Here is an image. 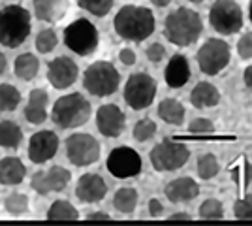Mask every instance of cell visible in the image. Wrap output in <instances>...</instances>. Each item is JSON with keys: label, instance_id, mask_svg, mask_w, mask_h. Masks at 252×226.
Returning a JSON list of instances; mask_svg holds the SVG:
<instances>
[{"label": "cell", "instance_id": "6da1fadb", "mask_svg": "<svg viewBox=\"0 0 252 226\" xmlns=\"http://www.w3.org/2000/svg\"><path fill=\"white\" fill-rule=\"evenodd\" d=\"M115 32L128 42H143L155 32V15L143 6H125L113 19Z\"/></svg>", "mask_w": 252, "mask_h": 226}, {"label": "cell", "instance_id": "7a4b0ae2", "mask_svg": "<svg viewBox=\"0 0 252 226\" xmlns=\"http://www.w3.org/2000/svg\"><path fill=\"white\" fill-rule=\"evenodd\" d=\"M203 32V23L198 11L190 8H177L164 21V36L177 47H189L198 42Z\"/></svg>", "mask_w": 252, "mask_h": 226}, {"label": "cell", "instance_id": "3957f363", "mask_svg": "<svg viewBox=\"0 0 252 226\" xmlns=\"http://www.w3.org/2000/svg\"><path fill=\"white\" fill-rule=\"evenodd\" d=\"M91 113H93L91 102L83 95L72 93V95L61 97L53 104L51 119L61 129H77L91 119Z\"/></svg>", "mask_w": 252, "mask_h": 226}, {"label": "cell", "instance_id": "277c9868", "mask_svg": "<svg viewBox=\"0 0 252 226\" xmlns=\"http://www.w3.org/2000/svg\"><path fill=\"white\" fill-rule=\"evenodd\" d=\"M32 29L31 13L23 6H6L0 10V43L6 47H19L29 38Z\"/></svg>", "mask_w": 252, "mask_h": 226}, {"label": "cell", "instance_id": "5b68a950", "mask_svg": "<svg viewBox=\"0 0 252 226\" xmlns=\"http://www.w3.org/2000/svg\"><path fill=\"white\" fill-rule=\"evenodd\" d=\"M121 83V74L107 61H96L85 70L83 87L94 97H109L113 95Z\"/></svg>", "mask_w": 252, "mask_h": 226}, {"label": "cell", "instance_id": "8992f818", "mask_svg": "<svg viewBox=\"0 0 252 226\" xmlns=\"http://www.w3.org/2000/svg\"><path fill=\"white\" fill-rule=\"evenodd\" d=\"M149 159H151V164L157 172H175L189 162L190 151L181 141L164 138L151 149Z\"/></svg>", "mask_w": 252, "mask_h": 226}, {"label": "cell", "instance_id": "52a82bcc", "mask_svg": "<svg viewBox=\"0 0 252 226\" xmlns=\"http://www.w3.org/2000/svg\"><path fill=\"white\" fill-rule=\"evenodd\" d=\"M100 42V34L89 19H75L64 29V43L70 51L77 53L79 57L93 55Z\"/></svg>", "mask_w": 252, "mask_h": 226}, {"label": "cell", "instance_id": "ba28073f", "mask_svg": "<svg viewBox=\"0 0 252 226\" xmlns=\"http://www.w3.org/2000/svg\"><path fill=\"white\" fill-rule=\"evenodd\" d=\"M209 23L213 31L222 36L239 32L243 29V10L235 0H215L209 10Z\"/></svg>", "mask_w": 252, "mask_h": 226}, {"label": "cell", "instance_id": "9c48e42d", "mask_svg": "<svg viewBox=\"0 0 252 226\" xmlns=\"http://www.w3.org/2000/svg\"><path fill=\"white\" fill-rule=\"evenodd\" d=\"M157 81L145 72H137L128 77L125 85V100L132 109L149 108L157 97Z\"/></svg>", "mask_w": 252, "mask_h": 226}, {"label": "cell", "instance_id": "30bf717a", "mask_svg": "<svg viewBox=\"0 0 252 226\" xmlns=\"http://www.w3.org/2000/svg\"><path fill=\"white\" fill-rule=\"evenodd\" d=\"M230 45L219 40V38H211L201 45L196 53V63L200 66V70L205 75H217L230 63Z\"/></svg>", "mask_w": 252, "mask_h": 226}, {"label": "cell", "instance_id": "8fae6325", "mask_svg": "<svg viewBox=\"0 0 252 226\" xmlns=\"http://www.w3.org/2000/svg\"><path fill=\"white\" fill-rule=\"evenodd\" d=\"M66 157L74 166H91L100 159V143L91 134L75 132L66 140Z\"/></svg>", "mask_w": 252, "mask_h": 226}, {"label": "cell", "instance_id": "7c38bea8", "mask_svg": "<svg viewBox=\"0 0 252 226\" xmlns=\"http://www.w3.org/2000/svg\"><path fill=\"white\" fill-rule=\"evenodd\" d=\"M143 162L136 149L132 147H117L107 157V170L117 179L136 177L141 172Z\"/></svg>", "mask_w": 252, "mask_h": 226}, {"label": "cell", "instance_id": "4fadbf2b", "mask_svg": "<svg viewBox=\"0 0 252 226\" xmlns=\"http://www.w3.org/2000/svg\"><path fill=\"white\" fill-rule=\"evenodd\" d=\"M72 179V173L63 166H53L47 172H36L32 175V189L40 196H47L51 193H61L64 191Z\"/></svg>", "mask_w": 252, "mask_h": 226}, {"label": "cell", "instance_id": "5bb4252c", "mask_svg": "<svg viewBox=\"0 0 252 226\" xmlns=\"http://www.w3.org/2000/svg\"><path fill=\"white\" fill-rule=\"evenodd\" d=\"M126 117L115 104H104L96 111V127L105 138H119L125 132Z\"/></svg>", "mask_w": 252, "mask_h": 226}, {"label": "cell", "instance_id": "9a60e30c", "mask_svg": "<svg viewBox=\"0 0 252 226\" xmlns=\"http://www.w3.org/2000/svg\"><path fill=\"white\" fill-rule=\"evenodd\" d=\"M77 75H79L77 65H75L70 57H57L47 66V79L59 91L74 85Z\"/></svg>", "mask_w": 252, "mask_h": 226}, {"label": "cell", "instance_id": "2e32d148", "mask_svg": "<svg viewBox=\"0 0 252 226\" xmlns=\"http://www.w3.org/2000/svg\"><path fill=\"white\" fill-rule=\"evenodd\" d=\"M59 151V138L51 130L36 132L29 141V159L34 164H43L51 161Z\"/></svg>", "mask_w": 252, "mask_h": 226}, {"label": "cell", "instance_id": "e0dca14e", "mask_svg": "<svg viewBox=\"0 0 252 226\" xmlns=\"http://www.w3.org/2000/svg\"><path fill=\"white\" fill-rule=\"evenodd\" d=\"M105 194H107V185H105L104 177L98 173H85L75 185V196L85 204L102 202Z\"/></svg>", "mask_w": 252, "mask_h": 226}, {"label": "cell", "instance_id": "ac0fdd59", "mask_svg": "<svg viewBox=\"0 0 252 226\" xmlns=\"http://www.w3.org/2000/svg\"><path fill=\"white\" fill-rule=\"evenodd\" d=\"M164 194L171 204H183V202L194 200L200 194V187L192 177H177L166 185Z\"/></svg>", "mask_w": 252, "mask_h": 226}, {"label": "cell", "instance_id": "d6986e66", "mask_svg": "<svg viewBox=\"0 0 252 226\" xmlns=\"http://www.w3.org/2000/svg\"><path fill=\"white\" fill-rule=\"evenodd\" d=\"M164 79L169 89H181L183 85H187L190 79V65L187 57L173 55L164 70Z\"/></svg>", "mask_w": 252, "mask_h": 226}, {"label": "cell", "instance_id": "ffe728a7", "mask_svg": "<svg viewBox=\"0 0 252 226\" xmlns=\"http://www.w3.org/2000/svg\"><path fill=\"white\" fill-rule=\"evenodd\" d=\"M47 104H49V95L43 89H34L29 95V104L25 108V119L31 125H42L47 119Z\"/></svg>", "mask_w": 252, "mask_h": 226}, {"label": "cell", "instance_id": "44dd1931", "mask_svg": "<svg viewBox=\"0 0 252 226\" xmlns=\"http://www.w3.org/2000/svg\"><path fill=\"white\" fill-rule=\"evenodd\" d=\"M70 6V0H34V13L40 21H61Z\"/></svg>", "mask_w": 252, "mask_h": 226}, {"label": "cell", "instance_id": "7402d4cb", "mask_svg": "<svg viewBox=\"0 0 252 226\" xmlns=\"http://www.w3.org/2000/svg\"><path fill=\"white\" fill-rule=\"evenodd\" d=\"M219 102H220L219 89L213 85V83H207V81L198 83V85L192 89V93H190V104L198 109L215 108Z\"/></svg>", "mask_w": 252, "mask_h": 226}, {"label": "cell", "instance_id": "603a6c76", "mask_svg": "<svg viewBox=\"0 0 252 226\" xmlns=\"http://www.w3.org/2000/svg\"><path fill=\"white\" fill-rule=\"evenodd\" d=\"M25 164L15 157H6L0 161V183L19 185L25 179Z\"/></svg>", "mask_w": 252, "mask_h": 226}, {"label": "cell", "instance_id": "cb8c5ba5", "mask_svg": "<svg viewBox=\"0 0 252 226\" xmlns=\"http://www.w3.org/2000/svg\"><path fill=\"white\" fill-rule=\"evenodd\" d=\"M185 106L175 100V98H166L158 104V117L162 119L164 123L168 125H175V127H181L185 123Z\"/></svg>", "mask_w": 252, "mask_h": 226}, {"label": "cell", "instance_id": "d4e9b609", "mask_svg": "<svg viewBox=\"0 0 252 226\" xmlns=\"http://www.w3.org/2000/svg\"><path fill=\"white\" fill-rule=\"evenodd\" d=\"M23 141V130L13 121H0V147L17 149Z\"/></svg>", "mask_w": 252, "mask_h": 226}, {"label": "cell", "instance_id": "484cf974", "mask_svg": "<svg viewBox=\"0 0 252 226\" xmlns=\"http://www.w3.org/2000/svg\"><path fill=\"white\" fill-rule=\"evenodd\" d=\"M137 191L134 187H123L119 189L113 196V207H115L119 213H125V215H130L134 213L137 207Z\"/></svg>", "mask_w": 252, "mask_h": 226}, {"label": "cell", "instance_id": "4316f807", "mask_svg": "<svg viewBox=\"0 0 252 226\" xmlns=\"http://www.w3.org/2000/svg\"><path fill=\"white\" fill-rule=\"evenodd\" d=\"M40 70V61L34 57L32 53H23L15 59V65H13V72L19 79L25 81H31L38 75Z\"/></svg>", "mask_w": 252, "mask_h": 226}, {"label": "cell", "instance_id": "83f0119b", "mask_svg": "<svg viewBox=\"0 0 252 226\" xmlns=\"http://www.w3.org/2000/svg\"><path fill=\"white\" fill-rule=\"evenodd\" d=\"M47 219L49 221H77L79 219V211L68 200H57L49 207Z\"/></svg>", "mask_w": 252, "mask_h": 226}, {"label": "cell", "instance_id": "f1b7e54d", "mask_svg": "<svg viewBox=\"0 0 252 226\" xmlns=\"http://www.w3.org/2000/svg\"><path fill=\"white\" fill-rule=\"evenodd\" d=\"M219 170H220V164H219V159L213 153H205L198 159V175L203 181L213 179L219 173Z\"/></svg>", "mask_w": 252, "mask_h": 226}, {"label": "cell", "instance_id": "f546056e", "mask_svg": "<svg viewBox=\"0 0 252 226\" xmlns=\"http://www.w3.org/2000/svg\"><path fill=\"white\" fill-rule=\"evenodd\" d=\"M21 102V93L13 85H0V111H13Z\"/></svg>", "mask_w": 252, "mask_h": 226}, {"label": "cell", "instance_id": "4dcf8cb0", "mask_svg": "<svg viewBox=\"0 0 252 226\" xmlns=\"http://www.w3.org/2000/svg\"><path fill=\"white\" fill-rule=\"evenodd\" d=\"M113 4L115 0H77L79 8H83L85 11H89L91 15H96V17L107 15L113 8Z\"/></svg>", "mask_w": 252, "mask_h": 226}, {"label": "cell", "instance_id": "1f68e13d", "mask_svg": "<svg viewBox=\"0 0 252 226\" xmlns=\"http://www.w3.org/2000/svg\"><path fill=\"white\" fill-rule=\"evenodd\" d=\"M198 215H200L201 219H207V221H213V219H222V217H224V205H222L220 200L209 198V200H205V202L200 205Z\"/></svg>", "mask_w": 252, "mask_h": 226}, {"label": "cell", "instance_id": "d6a6232c", "mask_svg": "<svg viewBox=\"0 0 252 226\" xmlns=\"http://www.w3.org/2000/svg\"><path fill=\"white\" fill-rule=\"evenodd\" d=\"M57 43H59V38H57V32L53 29H43L36 36V49L40 53H49V51H53L57 47Z\"/></svg>", "mask_w": 252, "mask_h": 226}, {"label": "cell", "instance_id": "836d02e7", "mask_svg": "<svg viewBox=\"0 0 252 226\" xmlns=\"http://www.w3.org/2000/svg\"><path fill=\"white\" fill-rule=\"evenodd\" d=\"M6 211L11 215H23L29 211V198L21 193H11L6 198Z\"/></svg>", "mask_w": 252, "mask_h": 226}, {"label": "cell", "instance_id": "e575fe53", "mask_svg": "<svg viewBox=\"0 0 252 226\" xmlns=\"http://www.w3.org/2000/svg\"><path fill=\"white\" fill-rule=\"evenodd\" d=\"M157 123L151 119H141L134 125V140L137 141H149L151 138H155L157 134Z\"/></svg>", "mask_w": 252, "mask_h": 226}, {"label": "cell", "instance_id": "d590c367", "mask_svg": "<svg viewBox=\"0 0 252 226\" xmlns=\"http://www.w3.org/2000/svg\"><path fill=\"white\" fill-rule=\"evenodd\" d=\"M233 215L235 219H241V221H252V194H247L245 198L235 202Z\"/></svg>", "mask_w": 252, "mask_h": 226}, {"label": "cell", "instance_id": "8d00e7d4", "mask_svg": "<svg viewBox=\"0 0 252 226\" xmlns=\"http://www.w3.org/2000/svg\"><path fill=\"white\" fill-rule=\"evenodd\" d=\"M189 130L192 132V134H201V136H203V134H213L215 125H213V121H209V119L198 117L190 123Z\"/></svg>", "mask_w": 252, "mask_h": 226}, {"label": "cell", "instance_id": "74e56055", "mask_svg": "<svg viewBox=\"0 0 252 226\" xmlns=\"http://www.w3.org/2000/svg\"><path fill=\"white\" fill-rule=\"evenodd\" d=\"M237 53L243 61L252 59V32H245L237 42Z\"/></svg>", "mask_w": 252, "mask_h": 226}, {"label": "cell", "instance_id": "f35d334b", "mask_svg": "<svg viewBox=\"0 0 252 226\" xmlns=\"http://www.w3.org/2000/svg\"><path fill=\"white\" fill-rule=\"evenodd\" d=\"M164 57H166V49H164V45H162V43L155 42L147 47V59L151 61V63H155V65H157V63H160Z\"/></svg>", "mask_w": 252, "mask_h": 226}, {"label": "cell", "instance_id": "ab89813d", "mask_svg": "<svg viewBox=\"0 0 252 226\" xmlns=\"http://www.w3.org/2000/svg\"><path fill=\"white\" fill-rule=\"evenodd\" d=\"M119 59H121V63H123L125 66L136 65V53H134L132 49H121V53H119Z\"/></svg>", "mask_w": 252, "mask_h": 226}, {"label": "cell", "instance_id": "60d3db41", "mask_svg": "<svg viewBox=\"0 0 252 226\" xmlns=\"http://www.w3.org/2000/svg\"><path fill=\"white\" fill-rule=\"evenodd\" d=\"M162 213H164V205L160 204V200L153 198V200L149 202V215H151V217H160Z\"/></svg>", "mask_w": 252, "mask_h": 226}, {"label": "cell", "instance_id": "b9f144b4", "mask_svg": "<svg viewBox=\"0 0 252 226\" xmlns=\"http://www.w3.org/2000/svg\"><path fill=\"white\" fill-rule=\"evenodd\" d=\"M243 81H245V85L249 91H252V65L245 70V74H243Z\"/></svg>", "mask_w": 252, "mask_h": 226}, {"label": "cell", "instance_id": "7bdbcfd3", "mask_svg": "<svg viewBox=\"0 0 252 226\" xmlns=\"http://www.w3.org/2000/svg\"><path fill=\"white\" fill-rule=\"evenodd\" d=\"M87 219L89 221H109L111 217L107 215V213H102V211H96V213H89Z\"/></svg>", "mask_w": 252, "mask_h": 226}, {"label": "cell", "instance_id": "ee69618b", "mask_svg": "<svg viewBox=\"0 0 252 226\" xmlns=\"http://www.w3.org/2000/svg\"><path fill=\"white\" fill-rule=\"evenodd\" d=\"M169 219H171V221H190V215L189 213H173Z\"/></svg>", "mask_w": 252, "mask_h": 226}, {"label": "cell", "instance_id": "f6af8a7d", "mask_svg": "<svg viewBox=\"0 0 252 226\" xmlns=\"http://www.w3.org/2000/svg\"><path fill=\"white\" fill-rule=\"evenodd\" d=\"M6 66H8V61H6V55L0 53V75L6 72Z\"/></svg>", "mask_w": 252, "mask_h": 226}, {"label": "cell", "instance_id": "bcb514c9", "mask_svg": "<svg viewBox=\"0 0 252 226\" xmlns=\"http://www.w3.org/2000/svg\"><path fill=\"white\" fill-rule=\"evenodd\" d=\"M151 2H153L157 8H166L168 4H171V0H151Z\"/></svg>", "mask_w": 252, "mask_h": 226}, {"label": "cell", "instance_id": "7dc6e473", "mask_svg": "<svg viewBox=\"0 0 252 226\" xmlns=\"http://www.w3.org/2000/svg\"><path fill=\"white\" fill-rule=\"evenodd\" d=\"M189 2H192V4H200V2H203V0H189Z\"/></svg>", "mask_w": 252, "mask_h": 226}, {"label": "cell", "instance_id": "c3c4849f", "mask_svg": "<svg viewBox=\"0 0 252 226\" xmlns=\"http://www.w3.org/2000/svg\"><path fill=\"white\" fill-rule=\"evenodd\" d=\"M249 15H251V21H252V2H251V10H249Z\"/></svg>", "mask_w": 252, "mask_h": 226}]
</instances>
